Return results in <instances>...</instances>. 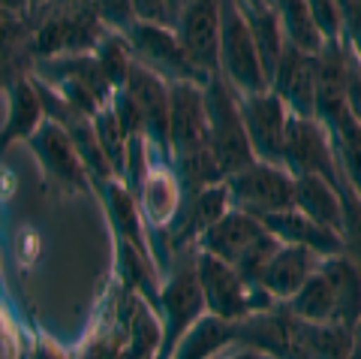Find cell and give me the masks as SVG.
I'll return each instance as SVG.
<instances>
[{
    "label": "cell",
    "mask_w": 361,
    "mask_h": 359,
    "mask_svg": "<svg viewBox=\"0 0 361 359\" xmlns=\"http://www.w3.org/2000/svg\"><path fill=\"white\" fill-rule=\"evenodd\" d=\"M199 245L202 251L235 266L247 281H259L265 263L280 251V239L265 227L262 218L241 208L226 211L214 227L199 235Z\"/></svg>",
    "instance_id": "1"
},
{
    "label": "cell",
    "mask_w": 361,
    "mask_h": 359,
    "mask_svg": "<svg viewBox=\"0 0 361 359\" xmlns=\"http://www.w3.org/2000/svg\"><path fill=\"white\" fill-rule=\"evenodd\" d=\"M205 115H208V142L226 175L244 170L256 160L250 136L244 127L238 91L217 73L205 85Z\"/></svg>",
    "instance_id": "2"
},
{
    "label": "cell",
    "mask_w": 361,
    "mask_h": 359,
    "mask_svg": "<svg viewBox=\"0 0 361 359\" xmlns=\"http://www.w3.org/2000/svg\"><path fill=\"white\" fill-rule=\"evenodd\" d=\"M30 73L58 88V94L70 103L75 112L94 118L99 109L111 103L115 88L106 78L103 66L94 54H54V58L33 61Z\"/></svg>",
    "instance_id": "3"
},
{
    "label": "cell",
    "mask_w": 361,
    "mask_h": 359,
    "mask_svg": "<svg viewBox=\"0 0 361 359\" xmlns=\"http://www.w3.org/2000/svg\"><path fill=\"white\" fill-rule=\"evenodd\" d=\"M220 76L238 94H259L271 88L241 0H220Z\"/></svg>",
    "instance_id": "4"
},
{
    "label": "cell",
    "mask_w": 361,
    "mask_h": 359,
    "mask_svg": "<svg viewBox=\"0 0 361 359\" xmlns=\"http://www.w3.org/2000/svg\"><path fill=\"white\" fill-rule=\"evenodd\" d=\"M226 190H229V206L250 211V215H274V211L295 208V175L283 163L256 160L244 170L226 175Z\"/></svg>",
    "instance_id": "5"
},
{
    "label": "cell",
    "mask_w": 361,
    "mask_h": 359,
    "mask_svg": "<svg viewBox=\"0 0 361 359\" xmlns=\"http://www.w3.org/2000/svg\"><path fill=\"white\" fill-rule=\"evenodd\" d=\"M133 46V54L154 73H160L166 82H196L208 85L211 73H205L193 61V54L184 49L178 30L166 25H151V21H135V25L123 33Z\"/></svg>",
    "instance_id": "6"
},
{
    "label": "cell",
    "mask_w": 361,
    "mask_h": 359,
    "mask_svg": "<svg viewBox=\"0 0 361 359\" xmlns=\"http://www.w3.org/2000/svg\"><path fill=\"white\" fill-rule=\"evenodd\" d=\"M196 275L202 284V293H205V308H211V314H217L223 320H244L250 317L256 305V290H262L259 281H247L235 266H229L220 257H214L208 251H202V257L196 260Z\"/></svg>",
    "instance_id": "7"
},
{
    "label": "cell",
    "mask_w": 361,
    "mask_h": 359,
    "mask_svg": "<svg viewBox=\"0 0 361 359\" xmlns=\"http://www.w3.org/2000/svg\"><path fill=\"white\" fill-rule=\"evenodd\" d=\"M123 88L130 91V97L135 100V106H139V112H142L148 148L160 157V163H169L172 160V136H169V127H172L169 82L160 73H154L151 66H145L139 58H135Z\"/></svg>",
    "instance_id": "8"
},
{
    "label": "cell",
    "mask_w": 361,
    "mask_h": 359,
    "mask_svg": "<svg viewBox=\"0 0 361 359\" xmlns=\"http://www.w3.org/2000/svg\"><path fill=\"white\" fill-rule=\"evenodd\" d=\"M329 136L331 133L319 118L292 115L286 127L283 166L292 175H322L331 184H337L341 170H337V154Z\"/></svg>",
    "instance_id": "9"
},
{
    "label": "cell",
    "mask_w": 361,
    "mask_h": 359,
    "mask_svg": "<svg viewBox=\"0 0 361 359\" xmlns=\"http://www.w3.org/2000/svg\"><path fill=\"white\" fill-rule=\"evenodd\" d=\"M244 127L250 136L253 154L268 163H283V145H286V127L292 112L277 91H259V94H238Z\"/></svg>",
    "instance_id": "10"
},
{
    "label": "cell",
    "mask_w": 361,
    "mask_h": 359,
    "mask_svg": "<svg viewBox=\"0 0 361 359\" xmlns=\"http://www.w3.org/2000/svg\"><path fill=\"white\" fill-rule=\"evenodd\" d=\"M205 311V293H202L196 266H187L160 290V314H163V344L157 359H172L180 339L190 332Z\"/></svg>",
    "instance_id": "11"
},
{
    "label": "cell",
    "mask_w": 361,
    "mask_h": 359,
    "mask_svg": "<svg viewBox=\"0 0 361 359\" xmlns=\"http://www.w3.org/2000/svg\"><path fill=\"white\" fill-rule=\"evenodd\" d=\"M27 145L33 148V154L39 157L42 170L49 172L51 182H58V187H66V190L87 187L90 172L82 160V154L75 151V145L63 124H58V121H51V118L42 121L37 133L27 139Z\"/></svg>",
    "instance_id": "12"
},
{
    "label": "cell",
    "mask_w": 361,
    "mask_h": 359,
    "mask_svg": "<svg viewBox=\"0 0 361 359\" xmlns=\"http://www.w3.org/2000/svg\"><path fill=\"white\" fill-rule=\"evenodd\" d=\"M169 106H172V157L208 148V115H205V85L169 82Z\"/></svg>",
    "instance_id": "13"
},
{
    "label": "cell",
    "mask_w": 361,
    "mask_h": 359,
    "mask_svg": "<svg viewBox=\"0 0 361 359\" xmlns=\"http://www.w3.org/2000/svg\"><path fill=\"white\" fill-rule=\"evenodd\" d=\"M178 37L205 73H220V0H187L178 16Z\"/></svg>",
    "instance_id": "14"
},
{
    "label": "cell",
    "mask_w": 361,
    "mask_h": 359,
    "mask_svg": "<svg viewBox=\"0 0 361 359\" xmlns=\"http://www.w3.org/2000/svg\"><path fill=\"white\" fill-rule=\"evenodd\" d=\"M271 91L283 97L292 115L316 118V54L286 46L271 78Z\"/></svg>",
    "instance_id": "15"
},
{
    "label": "cell",
    "mask_w": 361,
    "mask_h": 359,
    "mask_svg": "<svg viewBox=\"0 0 361 359\" xmlns=\"http://www.w3.org/2000/svg\"><path fill=\"white\" fill-rule=\"evenodd\" d=\"M262 223L286 245H301L310 248L319 257H341L343 251V239L341 233L325 227V223L307 218L298 208H286V211H274V215H262Z\"/></svg>",
    "instance_id": "16"
},
{
    "label": "cell",
    "mask_w": 361,
    "mask_h": 359,
    "mask_svg": "<svg viewBox=\"0 0 361 359\" xmlns=\"http://www.w3.org/2000/svg\"><path fill=\"white\" fill-rule=\"evenodd\" d=\"M322 260L325 257H319L310 248H301V245H283V248L265 263L262 272H259V284H262L271 296L292 299L304 287V281L322 266Z\"/></svg>",
    "instance_id": "17"
},
{
    "label": "cell",
    "mask_w": 361,
    "mask_h": 359,
    "mask_svg": "<svg viewBox=\"0 0 361 359\" xmlns=\"http://www.w3.org/2000/svg\"><path fill=\"white\" fill-rule=\"evenodd\" d=\"M6 91H9V115H6V124L0 127V151L16 139H30L45 115L39 91H37V85H33L30 73L16 78Z\"/></svg>",
    "instance_id": "18"
},
{
    "label": "cell",
    "mask_w": 361,
    "mask_h": 359,
    "mask_svg": "<svg viewBox=\"0 0 361 359\" xmlns=\"http://www.w3.org/2000/svg\"><path fill=\"white\" fill-rule=\"evenodd\" d=\"M289 305L286 311L292 317H298L304 323H337V314H341V305H337V290L331 275L319 266L316 272L304 281V287L298 290L292 299H286ZM341 326V323H337Z\"/></svg>",
    "instance_id": "19"
},
{
    "label": "cell",
    "mask_w": 361,
    "mask_h": 359,
    "mask_svg": "<svg viewBox=\"0 0 361 359\" xmlns=\"http://www.w3.org/2000/svg\"><path fill=\"white\" fill-rule=\"evenodd\" d=\"M94 184L99 187V194H103V203L111 218V227H115V235L148 254V245H145V235H142V220H139L142 206H139V199H135V190H130V184H121L118 175L103 178V182H94Z\"/></svg>",
    "instance_id": "20"
},
{
    "label": "cell",
    "mask_w": 361,
    "mask_h": 359,
    "mask_svg": "<svg viewBox=\"0 0 361 359\" xmlns=\"http://www.w3.org/2000/svg\"><path fill=\"white\" fill-rule=\"evenodd\" d=\"M295 208L341 233V190L322 175H295Z\"/></svg>",
    "instance_id": "21"
},
{
    "label": "cell",
    "mask_w": 361,
    "mask_h": 359,
    "mask_svg": "<svg viewBox=\"0 0 361 359\" xmlns=\"http://www.w3.org/2000/svg\"><path fill=\"white\" fill-rule=\"evenodd\" d=\"M139 194V206L148 211V218L154 223H166L178 215L180 208V184L175 182L172 172H166V163L154 160L148 166V172L135 187Z\"/></svg>",
    "instance_id": "22"
},
{
    "label": "cell",
    "mask_w": 361,
    "mask_h": 359,
    "mask_svg": "<svg viewBox=\"0 0 361 359\" xmlns=\"http://www.w3.org/2000/svg\"><path fill=\"white\" fill-rule=\"evenodd\" d=\"M235 339H238L235 320H223L217 314H211V317H202L190 326L172 359H208L211 353H217L220 347H226Z\"/></svg>",
    "instance_id": "23"
},
{
    "label": "cell",
    "mask_w": 361,
    "mask_h": 359,
    "mask_svg": "<svg viewBox=\"0 0 361 359\" xmlns=\"http://www.w3.org/2000/svg\"><path fill=\"white\" fill-rule=\"evenodd\" d=\"M244 13H247V18H250V30H253L259 58H262V70H265L268 85H271L277 64H280V58H283V52L289 46L286 33H283V25H280V16H277L274 6H265V9H247L244 6Z\"/></svg>",
    "instance_id": "24"
},
{
    "label": "cell",
    "mask_w": 361,
    "mask_h": 359,
    "mask_svg": "<svg viewBox=\"0 0 361 359\" xmlns=\"http://www.w3.org/2000/svg\"><path fill=\"white\" fill-rule=\"evenodd\" d=\"M271 6L277 9L289 46H295L301 52H310V54H316L325 46V37H322L319 25H316L307 0H271Z\"/></svg>",
    "instance_id": "25"
},
{
    "label": "cell",
    "mask_w": 361,
    "mask_h": 359,
    "mask_svg": "<svg viewBox=\"0 0 361 359\" xmlns=\"http://www.w3.org/2000/svg\"><path fill=\"white\" fill-rule=\"evenodd\" d=\"M94 58L99 61V66H103L111 88H123V82H127V76H130V66L135 61L130 40L123 37V33L109 28L106 37L99 40V46L94 49Z\"/></svg>",
    "instance_id": "26"
},
{
    "label": "cell",
    "mask_w": 361,
    "mask_h": 359,
    "mask_svg": "<svg viewBox=\"0 0 361 359\" xmlns=\"http://www.w3.org/2000/svg\"><path fill=\"white\" fill-rule=\"evenodd\" d=\"M337 190H341V206H343V211H341L343 251H346V257H353L355 263H361V194L343 175H341V182H337Z\"/></svg>",
    "instance_id": "27"
},
{
    "label": "cell",
    "mask_w": 361,
    "mask_h": 359,
    "mask_svg": "<svg viewBox=\"0 0 361 359\" xmlns=\"http://www.w3.org/2000/svg\"><path fill=\"white\" fill-rule=\"evenodd\" d=\"M307 6L325 40H343V16L337 0H307Z\"/></svg>",
    "instance_id": "28"
},
{
    "label": "cell",
    "mask_w": 361,
    "mask_h": 359,
    "mask_svg": "<svg viewBox=\"0 0 361 359\" xmlns=\"http://www.w3.org/2000/svg\"><path fill=\"white\" fill-rule=\"evenodd\" d=\"M99 18L106 21V28L127 33L135 25V13H133V0H94Z\"/></svg>",
    "instance_id": "29"
},
{
    "label": "cell",
    "mask_w": 361,
    "mask_h": 359,
    "mask_svg": "<svg viewBox=\"0 0 361 359\" xmlns=\"http://www.w3.org/2000/svg\"><path fill=\"white\" fill-rule=\"evenodd\" d=\"M133 13L135 21H151V25H178V13L172 6V0H133Z\"/></svg>",
    "instance_id": "30"
},
{
    "label": "cell",
    "mask_w": 361,
    "mask_h": 359,
    "mask_svg": "<svg viewBox=\"0 0 361 359\" xmlns=\"http://www.w3.org/2000/svg\"><path fill=\"white\" fill-rule=\"evenodd\" d=\"M33 13L30 0H0V16L6 18H27Z\"/></svg>",
    "instance_id": "31"
},
{
    "label": "cell",
    "mask_w": 361,
    "mask_h": 359,
    "mask_svg": "<svg viewBox=\"0 0 361 359\" xmlns=\"http://www.w3.org/2000/svg\"><path fill=\"white\" fill-rule=\"evenodd\" d=\"M241 4L247 9H265V6H271V0H241Z\"/></svg>",
    "instance_id": "32"
},
{
    "label": "cell",
    "mask_w": 361,
    "mask_h": 359,
    "mask_svg": "<svg viewBox=\"0 0 361 359\" xmlns=\"http://www.w3.org/2000/svg\"><path fill=\"white\" fill-rule=\"evenodd\" d=\"M184 4H187V0H172V6H175L178 16H180V9H184Z\"/></svg>",
    "instance_id": "33"
},
{
    "label": "cell",
    "mask_w": 361,
    "mask_h": 359,
    "mask_svg": "<svg viewBox=\"0 0 361 359\" xmlns=\"http://www.w3.org/2000/svg\"><path fill=\"white\" fill-rule=\"evenodd\" d=\"M235 359H262V356H256V351H253V353H241V356H235Z\"/></svg>",
    "instance_id": "34"
},
{
    "label": "cell",
    "mask_w": 361,
    "mask_h": 359,
    "mask_svg": "<svg viewBox=\"0 0 361 359\" xmlns=\"http://www.w3.org/2000/svg\"><path fill=\"white\" fill-rule=\"evenodd\" d=\"M54 4H90V0H54Z\"/></svg>",
    "instance_id": "35"
},
{
    "label": "cell",
    "mask_w": 361,
    "mask_h": 359,
    "mask_svg": "<svg viewBox=\"0 0 361 359\" xmlns=\"http://www.w3.org/2000/svg\"><path fill=\"white\" fill-rule=\"evenodd\" d=\"M33 4V9H39V6H45V4H51V0H30Z\"/></svg>",
    "instance_id": "36"
}]
</instances>
